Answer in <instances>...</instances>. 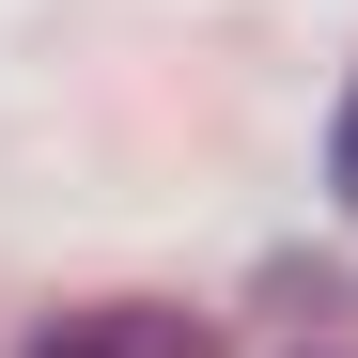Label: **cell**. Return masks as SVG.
I'll use <instances>...</instances> for the list:
<instances>
[{"label":"cell","instance_id":"obj_1","mask_svg":"<svg viewBox=\"0 0 358 358\" xmlns=\"http://www.w3.org/2000/svg\"><path fill=\"white\" fill-rule=\"evenodd\" d=\"M31 358H203L187 327H141V312H94V327H47Z\"/></svg>","mask_w":358,"mask_h":358},{"label":"cell","instance_id":"obj_2","mask_svg":"<svg viewBox=\"0 0 358 358\" xmlns=\"http://www.w3.org/2000/svg\"><path fill=\"white\" fill-rule=\"evenodd\" d=\"M327 187H343V218H358V78H343V109H327Z\"/></svg>","mask_w":358,"mask_h":358}]
</instances>
